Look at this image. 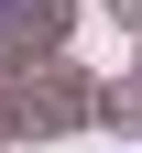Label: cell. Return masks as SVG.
Listing matches in <instances>:
<instances>
[{
	"label": "cell",
	"mask_w": 142,
	"mask_h": 153,
	"mask_svg": "<svg viewBox=\"0 0 142 153\" xmlns=\"http://www.w3.org/2000/svg\"><path fill=\"white\" fill-rule=\"evenodd\" d=\"M11 11H22V0H0V33H11Z\"/></svg>",
	"instance_id": "1"
}]
</instances>
